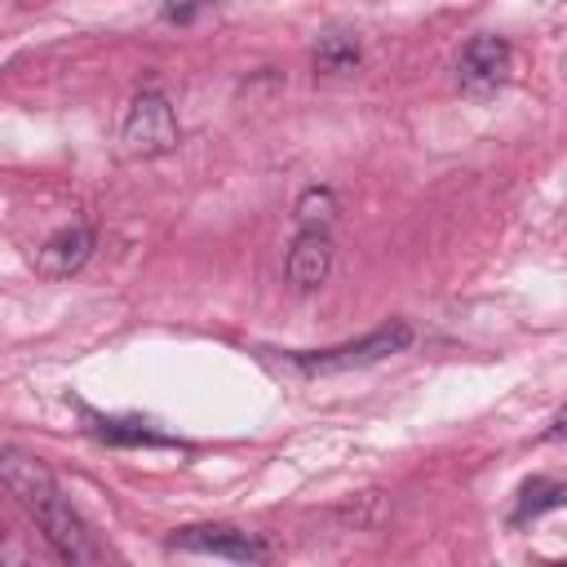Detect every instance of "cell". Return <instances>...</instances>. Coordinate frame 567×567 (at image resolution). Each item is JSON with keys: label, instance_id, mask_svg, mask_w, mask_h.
Segmentation results:
<instances>
[{"label": "cell", "instance_id": "cell-4", "mask_svg": "<svg viewBox=\"0 0 567 567\" xmlns=\"http://www.w3.org/2000/svg\"><path fill=\"white\" fill-rule=\"evenodd\" d=\"M168 549L177 554H213V558H230V563H266L270 545L230 527V523H195V527H177L168 536Z\"/></svg>", "mask_w": 567, "mask_h": 567}, {"label": "cell", "instance_id": "cell-9", "mask_svg": "<svg viewBox=\"0 0 567 567\" xmlns=\"http://www.w3.org/2000/svg\"><path fill=\"white\" fill-rule=\"evenodd\" d=\"M558 505H563V483H554V478H532V483H523V492H518V509H514L509 523L540 518L545 509H558Z\"/></svg>", "mask_w": 567, "mask_h": 567}, {"label": "cell", "instance_id": "cell-1", "mask_svg": "<svg viewBox=\"0 0 567 567\" xmlns=\"http://www.w3.org/2000/svg\"><path fill=\"white\" fill-rule=\"evenodd\" d=\"M0 483L35 518V527L44 532V540L53 545V554L62 563H102L106 558V549L93 540V532L84 527V518L62 496L53 470L35 452L13 447V443H0Z\"/></svg>", "mask_w": 567, "mask_h": 567}, {"label": "cell", "instance_id": "cell-13", "mask_svg": "<svg viewBox=\"0 0 567 567\" xmlns=\"http://www.w3.org/2000/svg\"><path fill=\"white\" fill-rule=\"evenodd\" d=\"M18 4H40V0H18Z\"/></svg>", "mask_w": 567, "mask_h": 567}, {"label": "cell", "instance_id": "cell-3", "mask_svg": "<svg viewBox=\"0 0 567 567\" xmlns=\"http://www.w3.org/2000/svg\"><path fill=\"white\" fill-rule=\"evenodd\" d=\"M120 142L128 155L137 159H155V155H168L177 146V115H173V102L159 93V89H142L128 111H124V124H120Z\"/></svg>", "mask_w": 567, "mask_h": 567}, {"label": "cell", "instance_id": "cell-7", "mask_svg": "<svg viewBox=\"0 0 567 567\" xmlns=\"http://www.w3.org/2000/svg\"><path fill=\"white\" fill-rule=\"evenodd\" d=\"M328 270H332V239H328V230H301L292 252H288V279L301 292H310V288H319L328 279Z\"/></svg>", "mask_w": 567, "mask_h": 567}, {"label": "cell", "instance_id": "cell-12", "mask_svg": "<svg viewBox=\"0 0 567 567\" xmlns=\"http://www.w3.org/2000/svg\"><path fill=\"white\" fill-rule=\"evenodd\" d=\"M208 4H217V0H186V4H168V9H164V18H168V22H190V18H195L199 9H208Z\"/></svg>", "mask_w": 567, "mask_h": 567}, {"label": "cell", "instance_id": "cell-8", "mask_svg": "<svg viewBox=\"0 0 567 567\" xmlns=\"http://www.w3.org/2000/svg\"><path fill=\"white\" fill-rule=\"evenodd\" d=\"M359 58H363V49H359V40L346 35V31H328V35L315 44V66L328 71V75H346V71H354Z\"/></svg>", "mask_w": 567, "mask_h": 567}, {"label": "cell", "instance_id": "cell-5", "mask_svg": "<svg viewBox=\"0 0 567 567\" xmlns=\"http://www.w3.org/2000/svg\"><path fill=\"white\" fill-rule=\"evenodd\" d=\"M89 257H93V226L75 221V226L53 230V235L35 248V270H40L44 279H71Z\"/></svg>", "mask_w": 567, "mask_h": 567}, {"label": "cell", "instance_id": "cell-6", "mask_svg": "<svg viewBox=\"0 0 567 567\" xmlns=\"http://www.w3.org/2000/svg\"><path fill=\"white\" fill-rule=\"evenodd\" d=\"M509 44L501 35H474L461 58H456V75L465 89H496L509 75Z\"/></svg>", "mask_w": 567, "mask_h": 567}, {"label": "cell", "instance_id": "cell-11", "mask_svg": "<svg viewBox=\"0 0 567 567\" xmlns=\"http://www.w3.org/2000/svg\"><path fill=\"white\" fill-rule=\"evenodd\" d=\"M332 213H337V199H332L328 186H310V190L297 199V221H301L306 230H323V226L332 221Z\"/></svg>", "mask_w": 567, "mask_h": 567}, {"label": "cell", "instance_id": "cell-10", "mask_svg": "<svg viewBox=\"0 0 567 567\" xmlns=\"http://www.w3.org/2000/svg\"><path fill=\"white\" fill-rule=\"evenodd\" d=\"M93 421V430L106 439V443H151V447H159V443H173V439H164V434H155V430H146L142 421H106V416H89Z\"/></svg>", "mask_w": 567, "mask_h": 567}, {"label": "cell", "instance_id": "cell-2", "mask_svg": "<svg viewBox=\"0 0 567 567\" xmlns=\"http://www.w3.org/2000/svg\"><path fill=\"white\" fill-rule=\"evenodd\" d=\"M408 346H412V323L394 319V323H385V328H377V332H368V337H359V341L332 346V350H292V354H284V363L297 368V372H306V377H328V372H346V368L377 363V359L399 354V350H408Z\"/></svg>", "mask_w": 567, "mask_h": 567}]
</instances>
